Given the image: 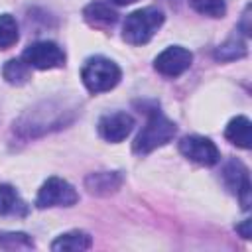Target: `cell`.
Masks as SVG:
<instances>
[{
	"mask_svg": "<svg viewBox=\"0 0 252 252\" xmlns=\"http://www.w3.org/2000/svg\"><path fill=\"white\" fill-rule=\"evenodd\" d=\"M224 138L242 148V150H250L252 146V124H250V118L244 116V114H238L234 118H230V122L226 124L224 128Z\"/></svg>",
	"mask_w": 252,
	"mask_h": 252,
	"instance_id": "8fae6325",
	"label": "cell"
},
{
	"mask_svg": "<svg viewBox=\"0 0 252 252\" xmlns=\"http://www.w3.org/2000/svg\"><path fill=\"white\" fill-rule=\"evenodd\" d=\"M177 134V126L158 108H154L144 124V128L140 130V134L136 136L134 144H132V152L138 156H146L161 146H165L167 142H171Z\"/></svg>",
	"mask_w": 252,
	"mask_h": 252,
	"instance_id": "6da1fadb",
	"label": "cell"
},
{
	"mask_svg": "<svg viewBox=\"0 0 252 252\" xmlns=\"http://www.w3.org/2000/svg\"><path fill=\"white\" fill-rule=\"evenodd\" d=\"M179 152L187 159H191V161H195L199 165H207V167L219 163V159H220V152L215 146V142L211 138L197 136V134H191V136L181 138Z\"/></svg>",
	"mask_w": 252,
	"mask_h": 252,
	"instance_id": "52a82bcc",
	"label": "cell"
},
{
	"mask_svg": "<svg viewBox=\"0 0 252 252\" xmlns=\"http://www.w3.org/2000/svg\"><path fill=\"white\" fill-rule=\"evenodd\" d=\"M134 116L128 112H108L98 120V134L110 144H118L130 136L134 130Z\"/></svg>",
	"mask_w": 252,
	"mask_h": 252,
	"instance_id": "9c48e42d",
	"label": "cell"
},
{
	"mask_svg": "<svg viewBox=\"0 0 252 252\" xmlns=\"http://www.w3.org/2000/svg\"><path fill=\"white\" fill-rule=\"evenodd\" d=\"M250 10H252V6L250 4H246V8H244V12H242V18H240V22H238V30L248 37L250 33H252V26H250Z\"/></svg>",
	"mask_w": 252,
	"mask_h": 252,
	"instance_id": "ffe728a7",
	"label": "cell"
},
{
	"mask_svg": "<svg viewBox=\"0 0 252 252\" xmlns=\"http://www.w3.org/2000/svg\"><path fill=\"white\" fill-rule=\"evenodd\" d=\"M191 63H193V53L187 47L169 45L154 59V69L163 77H179L191 67Z\"/></svg>",
	"mask_w": 252,
	"mask_h": 252,
	"instance_id": "ba28073f",
	"label": "cell"
},
{
	"mask_svg": "<svg viewBox=\"0 0 252 252\" xmlns=\"http://www.w3.org/2000/svg\"><path fill=\"white\" fill-rule=\"evenodd\" d=\"M35 244L26 232H0V250H32Z\"/></svg>",
	"mask_w": 252,
	"mask_h": 252,
	"instance_id": "ac0fdd59",
	"label": "cell"
},
{
	"mask_svg": "<svg viewBox=\"0 0 252 252\" xmlns=\"http://www.w3.org/2000/svg\"><path fill=\"white\" fill-rule=\"evenodd\" d=\"M79 201V193L75 187L63 177H47L37 191L35 207L49 209V207H73Z\"/></svg>",
	"mask_w": 252,
	"mask_h": 252,
	"instance_id": "277c9868",
	"label": "cell"
},
{
	"mask_svg": "<svg viewBox=\"0 0 252 252\" xmlns=\"http://www.w3.org/2000/svg\"><path fill=\"white\" fill-rule=\"evenodd\" d=\"M93 246V238L89 232L85 230H69L59 234L53 242H51V250L55 252H81V250H89Z\"/></svg>",
	"mask_w": 252,
	"mask_h": 252,
	"instance_id": "7c38bea8",
	"label": "cell"
},
{
	"mask_svg": "<svg viewBox=\"0 0 252 252\" xmlns=\"http://www.w3.org/2000/svg\"><path fill=\"white\" fill-rule=\"evenodd\" d=\"M20 39L18 22L10 14H0V49L12 47Z\"/></svg>",
	"mask_w": 252,
	"mask_h": 252,
	"instance_id": "e0dca14e",
	"label": "cell"
},
{
	"mask_svg": "<svg viewBox=\"0 0 252 252\" xmlns=\"http://www.w3.org/2000/svg\"><path fill=\"white\" fill-rule=\"evenodd\" d=\"M2 75L10 85L20 87V85H26L32 79V67L24 59H10V61H6L4 69H2Z\"/></svg>",
	"mask_w": 252,
	"mask_h": 252,
	"instance_id": "9a60e30c",
	"label": "cell"
},
{
	"mask_svg": "<svg viewBox=\"0 0 252 252\" xmlns=\"http://www.w3.org/2000/svg\"><path fill=\"white\" fill-rule=\"evenodd\" d=\"M22 59L32 67V69H39V71H47V69H57L65 65V51L55 43V41H35L30 47L24 49Z\"/></svg>",
	"mask_w": 252,
	"mask_h": 252,
	"instance_id": "8992f818",
	"label": "cell"
},
{
	"mask_svg": "<svg viewBox=\"0 0 252 252\" xmlns=\"http://www.w3.org/2000/svg\"><path fill=\"white\" fill-rule=\"evenodd\" d=\"M244 55H246V43L242 39H238L236 35L234 37H228L215 51V57L219 61H234V59H240Z\"/></svg>",
	"mask_w": 252,
	"mask_h": 252,
	"instance_id": "2e32d148",
	"label": "cell"
},
{
	"mask_svg": "<svg viewBox=\"0 0 252 252\" xmlns=\"http://www.w3.org/2000/svg\"><path fill=\"white\" fill-rule=\"evenodd\" d=\"M28 211L30 209L26 201L18 195V191L12 185L2 183L0 185V217H26Z\"/></svg>",
	"mask_w": 252,
	"mask_h": 252,
	"instance_id": "4fadbf2b",
	"label": "cell"
},
{
	"mask_svg": "<svg viewBox=\"0 0 252 252\" xmlns=\"http://www.w3.org/2000/svg\"><path fill=\"white\" fill-rule=\"evenodd\" d=\"M122 181L124 177L120 171H96L85 177V187L93 195H110L120 189Z\"/></svg>",
	"mask_w": 252,
	"mask_h": 252,
	"instance_id": "30bf717a",
	"label": "cell"
},
{
	"mask_svg": "<svg viewBox=\"0 0 252 252\" xmlns=\"http://www.w3.org/2000/svg\"><path fill=\"white\" fill-rule=\"evenodd\" d=\"M191 8L209 18H222L226 14V0H189Z\"/></svg>",
	"mask_w": 252,
	"mask_h": 252,
	"instance_id": "d6986e66",
	"label": "cell"
},
{
	"mask_svg": "<svg viewBox=\"0 0 252 252\" xmlns=\"http://www.w3.org/2000/svg\"><path fill=\"white\" fill-rule=\"evenodd\" d=\"M222 183L224 187L236 195V199L240 201V207L244 211L250 209L252 205V185H250V173H248V167L236 159V158H230L224 165H222Z\"/></svg>",
	"mask_w": 252,
	"mask_h": 252,
	"instance_id": "5b68a950",
	"label": "cell"
},
{
	"mask_svg": "<svg viewBox=\"0 0 252 252\" xmlns=\"http://www.w3.org/2000/svg\"><path fill=\"white\" fill-rule=\"evenodd\" d=\"M163 22H165V16L156 6L134 10L132 14L126 16L122 24V37L130 45H144L156 35V32L163 26Z\"/></svg>",
	"mask_w": 252,
	"mask_h": 252,
	"instance_id": "7a4b0ae2",
	"label": "cell"
},
{
	"mask_svg": "<svg viewBox=\"0 0 252 252\" xmlns=\"http://www.w3.org/2000/svg\"><path fill=\"white\" fill-rule=\"evenodd\" d=\"M83 18L93 28H108V26H114L118 22L116 10H112L104 2H91L89 6H85Z\"/></svg>",
	"mask_w": 252,
	"mask_h": 252,
	"instance_id": "5bb4252c",
	"label": "cell"
},
{
	"mask_svg": "<svg viewBox=\"0 0 252 252\" xmlns=\"http://www.w3.org/2000/svg\"><path fill=\"white\" fill-rule=\"evenodd\" d=\"M108 2H112L116 6H126V4H134L136 0H108Z\"/></svg>",
	"mask_w": 252,
	"mask_h": 252,
	"instance_id": "7402d4cb",
	"label": "cell"
},
{
	"mask_svg": "<svg viewBox=\"0 0 252 252\" xmlns=\"http://www.w3.org/2000/svg\"><path fill=\"white\" fill-rule=\"evenodd\" d=\"M250 224H252V220H250V219L242 220L240 224H236V232H240V236H242V238H250Z\"/></svg>",
	"mask_w": 252,
	"mask_h": 252,
	"instance_id": "44dd1931",
	"label": "cell"
},
{
	"mask_svg": "<svg viewBox=\"0 0 252 252\" xmlns=\"http://www.w3.org/2000/svg\"><path fill=\"white\" fill-rule=\"evenodd\" d=\"M81 79H83V85L89 93L100 94V93L114 89L120 83L122 71L112 59L102 57V55H94V57H89L85 61V65L81 69Z\"/></svg>",
	"mask_w": 252,
	"mask_h": 252,
	"instance_id": "3957f363",
	"label": "cell"
}]
</instances>
